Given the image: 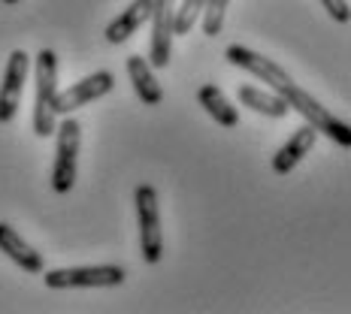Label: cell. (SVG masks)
Instances as JSON below:
<instances>
[{"label":"cell","instance_id":"cell-8","mask_svg":"<svg viewBox=\"0 0 351 314\" xmlns=\"http://www.w3.org/2000/svg\"><path fill=\"white\" fill-rule=\"evenodd\" d=\"M112 88H115V76L109 70L91 73V76L82 79V82L70 85L67 91H58V97H55V115H73L76 109H82L88 103H94V100L106 97Z\"/></svg>","mask_w":351,"mask_h":314},{"label":"cell","instance_id":"cell-11","mask_svg":"<svg viewBox=\"0 0 351 314\" xmlns=\"http://www.w3.org/2000/svg\"><path fill=\"white\" fill-rule=\"evenodd\" d=\"M152 3H155V0H134V3H130L128 10L121 12V16H115V18L106 25V31H104L106 42H112V46H121V42H128L130 36L140 31L145 21H149Z\"/></svg>","mask_w":351,"mask_h":314},{"label":"cell","instance_id":"cell-7","mask_svg":"<svg viewBox=\"0 0 351 314\" xmlns=\"http://www.w3.org/2000/svg\"><path fill=\"white\" fill-rule=\"evenodd\" d=\"M31 57L27 52H16L10 55V61H6L3 67V82H0V124H10L16 118L19 112V103H21V91H25L27 85V76H31Z\"/></svg>","mask_w":351,"mask_h":314},{"label":"cell","instance_id":"cell-18","mask_svg":"<svg viewBox=\"0 0 351 314\" xmlns=\"http://www.w3.org/2000/svg\"><path fill=\"white\" fill-rule=\"evenodd\" d=\"M321 6H324V12H327V16H330L333 21H339V25H348V18H351L348 0H321Z\"/></svg>","mask_w":351,"mask_h":314},{"label":"cell","instance_id":"cell-15","mask_svg":"<svg viewBox=\"0 0 351 314\" xmlns=\"http://www.w3.org/2000/svg\"><path fill=\"white\" fill-rule=\"evenodd\" d=\"M197 103L212 115V121H218L221 127H237L239 124V109L221 94L218 85H200L197 88Z\"/></svg>","mask_w":351,"mask_h":314},{"label":"cell","instance_id":"cell-13","mask_svg":"<svg viewBox=\"0 0 351 314\" xmlns=\"http://www.w3.org/2000/svg\"><path fill=\"white\" fill-rule=\"evenodd\" d=\"M128 76H130V82H134L136 97H140L145 106H160L164 103V88H160L158 76H155V67H152L143 55H130L128 57Z\"/></svg>","mask_w":351,"mask_h":314},{"label":"cell","instance_id":"cell-4","mask_svg":"<svg viewBox=\"0 0 351 314\" xmlns=\"http://www.w3.org/2000/svg\"><path fill=\"white\" fill-rule=\"evenodd\" d=\"M134 200H136V224H140V254L149 266H155L164 257V230H160L158 191L152 185H140Z\"/></svg>","mask_w":351,"mask_h":314},{"label":"cell","instance_id":"cell-19","mask_svg":"<svg viewBox=\"0 0 351 314\" xmlns=\"http://www.w3.org/2000/svg\"><path fill=\"white\" fill-rule=\"evenodd\" d=\"M3 3H19V0H3Z\"/></svg>","mask_w":351,"mask_h":314},{"label":"cell","instance_id":"cell-12","mask_svg":"<svg viewBox=\"0 0 351 314\" xmlns=\"http://www.w3.org/2000/svg\"><path fill=\"white\" fill-rule=\"evenodd\" d=\"M0 251L6 254L16 266H21L25 272H31V275H40L43 269H46V263H43V254L36 251V248H31L25 242V239L19 236L16 230L10 227V224H3L0 221Z\"/></svg>","mask_w":351,"mask_h":314},{"label":"cell","instance_id":"cell-1","mask_svg":"<svg viewBox=\"0 0 351 314\" xmlns=\"http://www.w3.org/2000/svg\"><path fill=\"white\" fill-rule=\"evenodd\" d=\"M34 133L49 140L55 133V97H58V55L52 49H43L34 57Z\"/></svg>","mask_w":351,"mask_h":314},{"label":"cell","instance_id":"cell-6","mask_svg":"<svg viewBox=\"0 0 351 314\" xmlns=\"http://www.w3.org/2000/svg\"><path fill=\"white\" fill-rule=\"evenodd\" d=\"M224 61H230L233 67L245 70L248 76L261 79V82H263V85H269L273 91H279V88H285L288 82H294V79H291V73L285 70V67H279L276 61H269L267 55L254 52V49L239 46V42L228 46V52H224Z\"/></svg>","mask_w":351,"mask_h":314},{"label":"cell","instance_id":"cell-9","mask_svg":"<svg viewBox=\"0 0 351 314\" xmlns=\"http://www.w3.org/2000/svg\"><path fill=\"white\" fill-rule=\"evenodd\" d=\"M173 12H176V0H155L152 3L149 64L155 70H164L173 61Z\"/></svg>","mask_w":351,"mask_h":314},{"label":"cell","instance_id":"cell-14","mask_svg":"<svg viewBox=\"0 0 351 314\" xmlns=\"http://www.w3.org/2000/svg\"><path fill=\"white\" fill-rule=\"evenodd\" d=\"M237 97L245 109H252V112H258V115H267V118H285V115L291 112L288 103H285L276 91H261V88H254V85H239Z\"/></svg>","mask_w":351,"mask_h":314},{"label":"cell","instance_id":"cell-5","mask_svg":"<svg viewBox=\"0 0 351 314\" xmlns=\"http://www.w3.org/2000/svg\"><path fill=\"white\" fill-rule=\"evenodd\" d=\"M128 278V269L115 266V263H104V266H73V269H52L46 272L49 290H82V287H121Z\"/></svg>","mask_w":351,"mask_h":314},{"label":"cell","instance_id":"cell-16","mask_svg":"<svg viewBox=\"0 0 351 314\" xmlns=\"http://www.w3.org/2000/svg\"><path fill=\"white\" fill-rule=\"evenodd\" d=\"M203 6H206V0H182L179 10L173 12V36L191 34L203 16Z\"/></svg>","mask_w":351,"mask_h":314},{"label":"cell","instance_id":"cell-2","mask_svg":"<svg viewBox=\"0 0 351 314\" xmlns=\"http://www.w3.org/2000/svg\"><path fill=\"white\" fill-rule=\"evenodd\" d=\"M276 94H279L285 103H288V109H294L300 118H303L306 124H312V127H315L318 133H324L327 140H333L336 145H342V148H348V145H351V127H348V121L336 118L330 109H324L309 91H303L297 82H288L285 88H279Z\"/></svg>","mask_w":351,"mask_h":314},{"label":"cell","instance_id":"cell-10","mask_svg":"<svg viewBox=\"0 0 351 314\" xmlns=\"http://www.w3.org/2000/svg\"><path fill=\"white\" fill-rule=\"evenodd\" d=\"M315 140H318V130L312 127V124H303V127H297L294 136H291V140L285 142L282 148L273 155V163H269V166H273V172H276V175L294 172V166L312 151Z\"/></svg>","mask_w":351,"mask_h":314},{"label":"cell","instance_id":"cell-3","mask_svg":"<svg viewBox=\"0 0 351 314\" xmlns=\"http://www.w3.org/2000/svg\"><path fill=\"white\" fill-rule=\"evenodd\" d=\"M79 145H82V124L67 115L61 124H55V163H52L55 194H70L76 187Z\"/></svg>","mask_w":351,"mask_h":314},{"label":"cell","instance_id":"cell-17","mask_svg":"<svg viewBox=\"0 0 351 314\" xmlns=\"http://www.w3.org/2000/svg\"><path fill=\"white\" fill-rule=\"evenodd\" d=\"M228 6H230V0H206L203 16H200V27L206 36H221L224 18H228Z\"/></svg>","mask_w":351,"mask_h":314}]
</instances>
